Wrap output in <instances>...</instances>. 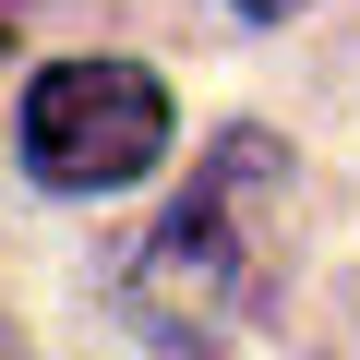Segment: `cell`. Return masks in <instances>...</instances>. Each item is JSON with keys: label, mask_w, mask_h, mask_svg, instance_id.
Segmentation results:
<instances>
[{"label": "cell", "mask_w": 360, "mask_h": 360, "mask_svg": "<svg viewBox=\"0 0 360 360\" xmlns=\"http://www.w3.org/2000/svg\"><path fill=\"white\" fill-rule=\"evenodd\" d=\"M168 156V84L144 60H49L25 84V168L49 193H120Z\"/></svg>", "instance_id": "obj_2"}, {"label": "cell", "mask_w": 360, "mask_h": 360, "mask_svg": "<svg viewBox=\"0 0 360 360\" xmlns=\"http://www.w3.org/2000/svg\"><path fill=\"white\" fill-rule=\"evenodd\" d=\"M276 276H288V144L276 132H217L193 193L132 240L120 324H144L180 360H217V348H240L264 324Z\"/></svg>", "instance_id": "obj_1"}, {"label": "cell", "mask_w": 360, "mask_h": 360, "mask_svg": "<svg viewBox=\"0 0 360 360\" xmlns=\"http://www.w3.org/2000/svg\"><path fill=\"white\" fill-rule=\"evenodd\" d=\"M0 360H25V348H13V336H0Z\"/></svg>", "instance_id": "obj_4"}, {"label": "cell", "mask_w": 360, "mask_h": 360, "mask_svg": "<svg viewBox=\"0 0 360 360\" xmlns=\"http://www.w3.org/2000/svg\"><path fill=\"white\" fill-rule=\"evenodd\" d=\"M240 13H252V25H288V13H300V0H240Z\"/></svg>", "instance_id": "obj_3"}]
</instances>
